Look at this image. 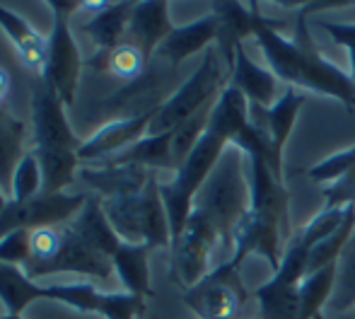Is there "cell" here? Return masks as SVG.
<instances>
[{"mask_svg": "<svg viewBox=\"0 0 355 319\" xmlns=\"http://www.w3.org/2000/svg\"><path fill=\"white\" fill-rule=\"evenodd\" d=\"M252 208L249 162L239 148L230 146L208 174L193 198V211L201 213L220 235V254L230 261L234 254V232Z\"/></svg>", "mask_w": 355, "mask_h": 319, "instance_id": "obj_3", "label": "cell"}, {"mask_svg": "<svg viewBox=\"0 0 355 319\" xmlns=\"http://www.w3.org/2000/svg\"><path fill=\"white\" fill-rule=\"evenodd\" d=\"M87 193H37L27 201H10L0 213V239L15 230H39V227L66 225L80 213Z\"/></svg>", "mask_w": 355, "mask_h": 319, "instance_id": "obj_9", "label": "cell"}, {"mask_svg": "<svg viewBox=\"0 0 355 319\" xmlns=\"http://www.w3.org/2000/svg\"><path fill=\"white\" fill-rule=\"evenodd\" d=\"M346 319H355V310H351V312H348V315H346Z\"/></svg>", "mask_w": 355, "mask_h": 319, "instance_id": "obj_41", "label": "cell"}, {"mask_svg": "<svg viewBox=\"0 0 355 319\" xmlns=\"http://www.w3.org/2000/svg\"><path fill=\"white\" fill-rule=\"evenodd\" d=\"M53 273H78V276L97 278V281H109V276L114 273V264L109 257L89 247L66 223L61 249H58L56 259L44 268L42 276H53Z\"/></svg>", "mask_w": 355, "mask_h": 319, "instance_id": "obj_11", "label": "cell"}, {"mask_svg": "<svg viewBox=\"0 0 355 319\" xmlns=\"http://www.w3.org/2000/svg\"><path fill=\"white\" fill-rule=\"evenodd\" d=\"M213 107L215 104L203 107L201 112L193 114L189 121H184L182 126H177L172 131V157H174V162H177V169H179V164L189 157V153L196 148V143L201 141L203 133H206L208 121H211V114H213Z\"/></svg>", "mask_w": 355, "mask_h": 319, "instance_id": "obj_30", "label": "cell"}, {"mask_svg": "<svg viewBox=\"0 0 355 319\" xmlns=\"http://www.w3.org/2000/svg\"><path fill=\"white\" fill-rule=\"evenodd\" d=\"M107 221L121 242H145L150 247H172L169 221L159 196V179L153 177L138 191H123L102 198Z\"/></svg>", "mask_w": 355, "mask_h": 319, "instance_id": "obj_4", "label": "cell"}, {"mask_svg": "<svg viewBox=\"0 0 355 319\" xmlns=\"http://www.w3.org/2000/svg\"><path fill=\"white\" fill-rule=\"evenodd\" d=\"M172 29L174 24L169 19V3H164V0H145V3L133 5L126 42L141 49L143 56L150 61Z\"/></svg>", "mask_w": 355, "mask_h": 319, "instance_id": "obj_14", "label": "cell"}, {"mask_svg": "<svg viewBox=\"0 0 355 319\" xmlns=\"http://www.w3.org/2000/svg\"><path fill=\"white\" fill-rule=\"evenodd\" d=\"M121 164L145 167V169H153V172L155 169H169L174 174L177 172V162L172 157V131L157 133V136H145L136 146L104 160L102 167H121Z\"/></svg>", "mask_w": 355, "mask_h": 319, "instance_id": "obj_23", "label": "cell"}, {"mask_svg": "<svg viewBox=\"0 0 355 319\" xmlns=\"http://www.w3.org/2000/svg\"><path fill=\"white\" fill-rule=\"evenodd\" d=\"M51 300L49 286H39L24 273L22 266L0 261V302L5 315H22L32 302Z\"/></svg>", "mask_w": 355, "mask_h": 319, "instance_id": "obj_22", "label": "cell"}, {"mask_svg": "<svg viewBox=\"0 0 355 319\" xmlns=\"http://www.w3.org/2000/svg\"><path fill=\"white\" fill-rule=\"evenodd\" d=\"M44 191V174L42 164H39L37 155L32 150L24 153V157L19 160L17 169L12 174V191H10V201L19 203L27 201V198L37 196Z\"/></svg>", "mask_w": 355, "mask_h": 319, "instance_id": "obj_31", "label": "cell"}, {"mask_svg": "<svg viewBox=\"0 0 355 319\" xmlns=\"http://www.w3.org/2000/svg\"><path fill=\"white\" fill-rule=\"evenodd\" d=\"M353 167H355V143L343 148V150L334 153V155L324 157L322 162L312 164V167L307 169V177L317 184H334L346 172H351Z\"/></svg>", "mask_w": 355, "mask_h": 319, "instance_id": "obj_32", "label": "cell"}, {"mask_svg": "<svg viewBox=\"0 0 355 319\" xmlns=\"http://www.w3.org/2000/svg\"><path fill=\"white\" fill-rule=\"evenodd\" d=\"M46 5L53 12V27L46 37V63L39 78L51 89H56L66 107H73L85 63L73 37L71 17L83 8V3L80 0H49Z\"/></svg>", "mask_w": 355, "mask_h": 319, "instance_id": "obj_6", "label": "cell"}, {"mask_svg": "<svg viewBox=\"0 0 355 319\" xmlns=\"http://www.w3.org/2000/svg\"><path fill=\"white\" fill-rule=\"evenodd\" d=\"M0 29L12 42L15 51H17L19 61L24 63V68L42 76L44 63H46V39L22 15L12 12V10L3 8V5H0Z\"/></svg>", "mask_w": 355, "mask_h": 319, "instance_id": "obj_18", "label": "cell"}, {"mask_svg": "<svg viewBox=\"0 0 355 319\" xmlns=\"http://www.w3.org/2000/svg\"><path fill=\"white\" fill-rule=\"evenodd\" d=\"M8 203H10V198L5 196V193H3V189H0V213L5 211V206H8Z\"/></svg>", "mask_w": 355, "mask_h": 319, "instance_id": "obj_39", "label": "cell"}, {"mask_svg": "<svg viewBox=\"0 0 355 319\" xmlns=\"http://www.w3.org/2000/svg\"><path fill=\"white\" fill-rule=\"evenodd\" d=\"M87 63L94 71H107V73H112V76H116L119 80L131 83V80H136L143 73L148 58L143 56L141 49L123 42L121 46H116L112 53H107V56H92Z\"/></svg>", "mask_w": 355, "mask_h": 319, "instance_id": "obj_28", "label": "cell"}, {"mask_svg": "<svg viewBox=\"0 0 355 319\" xmlns=\"http://www.w3.org/2000/svg\"><path fill=\"white\" fill-rule=\"evenodd\" d=\"M234 89L247 97L249 107H259V109H268L278 102L281 97V80L271 73V68L257 66L252 61V56L247 53L244 44H239L237 51H234V63H232V73H230V83Z\"/></svg>", "mask_w": 355, "mask_h": 319, "instance_id": "obj_12", "label": "cell"}, {"mask_svg": "<svg viewBox=\"0 0 355 319\" xmlns=\"http://www.w3.org/2000/svg\"><path fill=\"white\" fill-rule=\"evenodd\" d=\"M353 206H355V203H353Z\"/></svg>", "mask_w": 355, "mask_h": 319, "instance_id": "obj_43", "label": "cell"}, {"mask_svg": "<svg viewBox=\"0 0 355 319\" xmlns=\"http://www.w3.org/2000/svg\"><path fill=\"white\" fill-rule=\"evenodd\" d=\"M155 109L136 114V117L116 119V121L104 123L97 133H92L87 141H83L80 153H78L80 162H104V160L119 155V153H123L126 148H131V146H136L138 141H143L150 131Z\"/></svg>", "mask_w": 355, "mask_h": 319, "instance_id": "obj_10", "label": "cell"}, {"mask_svg": "<svg viewBox=\"0 0 355 319\" xmlns=\"http://www.w3.org/2000/svg\"><path fill=\"white\" fill-rule=\"evenodd\" d=\"M0 319H24V317L22 315H3Z\"/></svg>", "mask_w": 355, "mask_h": 319, "instance_id": "obj_40", "label": "cell"}, {"mask_svg": "<svg viewBox=\"0 0 355 319\" xmlns=\"http://www.w3.org/2000/svg\"><path fill=\"white\" fill-rule=\"evenodd\" d=\"M68 225H71L89 247H94L99 254H104V257H109V259L114 257V252H116L119 244H121V237L116 235L112 223L104 216L102 196H97V193H87L85 206L80 208V213Z\"/></svg>", "mask_w": 355, "mask_h": 319, "instance_id": "obj_19", "label": "cell"}, {"mask_svg": "<svg viewBox=\"0 0 355 319\" xmlns=\"http://www.w3.org/2000/svg\"><path fill=\"white\" fill-rule=\"evenodd\" d=\"M24 157V121L0 109V189L10 198L12 191V174L19 160Z\"/></svg>", "mask_w": 355, "mask_h": 319, "instance_id": "obj_25", "label": "cell"}, {"mask_svg": "<svg viewBox=\"0 0 355 319\" xmlns=\"http://www.w3.org/2000/svg\"><path fill=\"white\" fill-rule=\"evenodd\" d=\"M336 283V264L317 273H307L300 283V319H314L329 305Z\"/></svg>", "mask_w": 355, "mask_h": 319, "instance_id": "obj_26", "label": "cell"}, {"mask_svg": "<svg viewBox=\"0 0 355 319\" xmlns=\"http://www.w3.org/2000/svg\"><path fill=\"white\" fill-rule=\"evenodd\" d=\"M319 27L334 39V44L346 49L348 63H351V78L355 83V22H329V19H319Z\"/></svg>", "mask_w": 355, "mask_h": 319, "instance_id": "obj_37", "label": "cell"}, {"mask_svg": "<svg viewBox=\"0 0 355 319\" xmlns=\"http://www.w3.org/2000/svg\"><path fill=\"white\" fill-rule=\"evenodd\" d=\"M211 12L218 19V39L215 49L220 51L223 61L230 66L232 73L234 51L239 44H244L247 37H254L257 27V8H244L242 3H213Z\"/></svg>", "mask_w": 355, "mask_h": 319, "instance_id": "obj_16", "label": "cell"}, {"mask_svg": "<svg viewBox=\"0 0 355 319\" xmlns=\"http://www.w3.org/2000/svg\"><path fill=\"white\" fill-rule=\"evenodd\" d=\"M8 92H10V73L0 66V109H3V102H5V97H8Z\"/></svg>", "mask_w": 355, "mask_h": 319, "instance_id": "obj_38", "label": "cell"}, {"mask_svg": "<svg viewBox=\"0 0 355 319\" xmlns=\"http://www.w3.org/2000/svg\"><path fill=\"white\" fill-rule=\"evenodd\" d=\"M259 319H300V286L273 273L254 291Z\"/></svg>", "mask_w": 355, "mask_h": 319, "instance_id": "obj_24", "label": "cell"}, {"mask_svg": "<svg viewBox=\"0 0 355 319\" xmlns=\"http://www.w3.org/2000/svg\"><path fill=\"white\" fill-rule=\"evenodd\" d=\"M302 104H304V94H300L295 87H283V94L278 97V102L273 104V107H268V109L252 107L254 112H259V117L254 114L252 121L259 123V126H261V131L266 133L278 167H283L285 143H288L290 133H293L295 119H297Z\"/></svg>", "mask_w": 355, "mask_h": 319, "instance_id": "obj_15", "label": "cell"}, {"mask_svg": "<svg viewBox=\"0 0 355 319\" xmlns=\"http://www.w3.org/2000/svg\"><path fill=\"white\" fill-rule=\"evenodd\" d=\"M239 319H259V317H239Z\"/></svg>", "mask_w": 355, "mask_h": 319, "instance_id": "obj_42", "label": "cell"}, {"mask_svg": "<svg viewBox=\"0 0 355 319\" xmlns=\"http://www.w3.org/2000/svg\"><path fill=\"white\" fill-rule=\"evenodd\" d=\"M218 39V19L213 12L203 15V17L193 19L182 27H174L167 34L159 49L155 51V56H159L162 61H167L172 68H177L179 63H184L189 56L203 51L206 53L211 49V44Z\"/></svg>", "mask_w": 355, "mask_h": 319, "instance_id": "obj_13", "label": "cell"}, {"mask_svg": "<svg viewBox=\"0 0 355 319\" xmlns=\"http://www.w3.org/2000/svg\"><path fill=\"white\" fill-rule=\"evenodd\" d=\"M327 307L336 315H348L355 310V235L336 261V283Z\"/></svg>", "mask_w": 355, "mask_h": 319, "instance_id": "obj_27", "label": "cell"}, {"mask_svg": "<svg viewBox=\"0 0 355 319\" xmlns=\"http://www.w3.org/2000/svg\"><path fill=\"white\" fill-rule=\"evenodd\" d=\"M104 319H141L145 315V298L133 293H104L102 312Z\"/></svg>", "mask_w": 355, "mask_h": 319, "instance_id": "obj_33", "label": "cell"}, {"mask_svg": "<svg viewBox=\"0 0 355 319\" xmlns=\"http://www.w3.org/2000/svg\"><path fill=\"white\" fill-rule=\"evenodd\" d=\"M220 252L218 230L201 216L191 211L187 227L177 242L169 247V273L177 286L184 291L198 286L213 271V257Z\"/></svg>", "mask_w": 355, "mask_h": 319, "instance_id": "obj_7", "label": "cell"}, {"mask_svg": "<svg viewBox=\"0 0 355 319\" xmlns=\"http://www.w3.org/2000/svg\"><path fill=\"white\" fill-rule=\"evenodd\" d=\"M307 10H297V24L293 37H285L276 22L263 17L257 8V27L254 39L266 58L268 68L285 87H304L309 92L334 97L346 109L355 107V83L351 73L341 71L336 63L322 56L312 42L307 27Z\"/></svg>", "mask_w": 355, "mask_h": 319, "instance_id": "obj_1", "label": "cell"}, {"mask_svg": "<svg viewBox=\"0 0 355 319\" xmlns=\"http://www.w3.org/2000/svg\"><path fill=\"white\" fill-rule=\"evenodd\" d=\"M324 208H346L355 203V167L343 174L338 182L327 184L322 189Z\"/></svg>", "mask_w": 355, "mask_h": 319, "instance_id": "obj_36", "label": "cell"}, {"mask_svg": "<svg viewBox=\"0 0 355 319\" xmlns=\"http://www.w3.org/2000/svg\"><path fill=\"white\" fill-rule=\"evenodd\" d=\"M343 218H346V208H322V211L300 230V235L307 239L309 247L314 249L322 239L334 235V232L341 227Z\"/></svg>", "mask_w": 355, "mask_h": 319, "instance_id": "obj_34", "label": "cell"}, {"mask_svg": "<svg viewBox=\"0 0 355 319\" xmlns=\"http://www.w3.org/2000/svg\"><path fill=\"white\" fill-rule=\"evenodd\" d=\"M227 73L230 66L223 61L220 51L215 46L203 53L198 68L182 83V87L174 94H169L157 109H155L153 123H150L148 136H157V133H169L184 121L198 114L203 107L215 104L225 87H227Z\"/></svg>", "mask_w": 355, "mask_h": 319, "instance_id": "obj_5", "label": "cell"}, {"mask_svg": "<svg viewBox=\"0 0 355 319\" xmlns=\"http://www.w3.org/2000/svg\"><path fill=\"white\" fill-rule=\"evenodd\" d=\"M53 302H63L75 312H102L104 293H99L92 283H56L49 286Z\"/></svg>", "mask_w": 355, "mask_h": 319, "instance_id": "obj_29", "label": "cell"}, {"mask_svg": "<svg viewBox=\"0 0 355 319\" xmlns=\"http://www.w3.org/2000/svg\"><path fill=\"white\" fill-rule=\"evenodd\" d=\"M133 5L136 3H112L107 10L92 15V17L80 27L92 39L94 46H97L94 56H107V53H112L114 49L126 42Z\"/></svg>", "mask_w": 355, "mask_h": 319, "instance_id": "obj_17", "label": "cell"}, {"mask_svg": "<svg viewBox=\"0 0 355 319\" xmlns=\"http://www.w3.org/2000/svg\"><path fill=\"white\" fill-rule=\"evenodd\" d=\"M80 179L92 189L97 196H116L123 191H138L155 177L153 169L121 164V167H83Z\"/></svg>", "mask_w": 355, "mask_h": 319, "instance_id": "obj_21", "label": "cell"}, {"mask_svg": "<svg viewBox=\"0 0 355 319\" xmlns=\"http://www.w3.org/2000/svg\"><path fill=\"white\" fill-rule=\"evenodd\" d=\"M32 254V230H15L0 239V261L24 266Z\"/></svg>", "mask_w": 355, "mask_h": 319, "instance_id": "obj_35", "label": "cell"}, {"mask_svg": "<svg viewBox=\"0 0 355 319\" xmlns=\"http://www.w3.org/2000/svg\"><path fill=\"white\" fill-rule=\"evenodd\" d=\"M32 153L42 164L44 191L61 193L78 172L83 141H78L68 123L63 99L42 78L32 87Z\"/></svg>", "mask_w": 355, "mask_h": 319, "instance_id": "obj_2", "label": "cell"}, {"mask_svg": "<svg viewBox=\"0 0 355 319\" xmlns=\"http://www.w3.org/2000/svg\"><path fill=\"white\" fill-rule=\"evenodd\" d=\"M242 268L223 261L198 286L184 293V305L198 319H239L247 291L242 283Z\"/></svg>", "mask_w": 355, "mask_h": 319, "instance_id": "obj_8", "label": "cell"}, {"mask_svg": "<svg viewBox=\"0 0 355 319\" xmlns=\"http://www.w3.org/2000/svg\"><path fill=\"white\" fill-rule=\"evenodd\" d=\"M150 252H153V247L145 242H121L116 252H114V273L119 276L126 293H133V295L141 298L153 295V286H150Z\"/></svg>", "mask_w": 355, "mask_h": 319, "instance_id": "obj_20", "label": "cell"}]
</instances>
